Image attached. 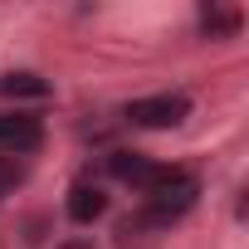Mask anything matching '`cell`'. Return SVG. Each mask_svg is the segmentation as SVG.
Instances as JSON below:
<instances>
[{"label":"cell","mask_w":249,"mask_h":249,"mask_svg":"<svg viewBox=\"0 0 249 249\" xmlns=\"http://www.w3.org/2000/svg\"><path fill=\"white\" fill-rule=\"evenodd\" d=\"M196 200H200V181H196V176H191L186 186L166 191V196H147L127 220H117V239H122V244H132L137 234H166V230H171V225H176Z\"/></svg>","instance_id":"cell-1"},{"label":"cell","mask_w":249,"mask_h":249,"mask_svg":"<svg viewBox=\"0 0 249 249\" xmlns=\"http://www.w3.org/2000/svg\"><path fill=\"white\" fill-rule=\"evenodd\" d=\"M107 166H112V176H117V181L137 186V191H142V200H147V196H166V191H176V186H186V181H191V171L166 166V161H152V157H142V152H112V157H107Z\"/></svg>","instance_id":"cell-2"},{"label":"cell","mask_w":249,"mask_h":249,"mask_svg":"<svg viewBox=\"0 0 249 249\" xmlns=\"http://www.w3.org/2000/svg\"><path fill=\"white\" fill-rule=\"evenodd\" d=\"M122 117L142 132H166V127H181L191 117V98L186 93H152V98H132L122 107Z\"/></svg>","instance_id":"cell-3"},{"label":"cell","mask_w":249,"mask_h":249,"mask_svg":"<svg viewBox=\"0 0 249 249\" xmlns=\"http://www.w3.org/2000/svg\"><path fill=\"white\" fill-rule=\"evenodd\" d=\"M44 147V122L35 112H0V157H25Z\"/></svg>","instance_id":"cell-4"},{"label":"cell","mask_w":249,"mask_h":249,"mask_svg":"<svg viewBox=\"0 0 249 249\" xmlns=\"http://www.w3.org/2000/svg\"><path fill=\"white\" fill-rule=\"evenodd\" d=\"M64 210H69V220H73V225H93V220H103V215H107V196H103V186L78 181V186L69 191Z\"/></svg>","instance_id":"cell-5"},{"label":"cell","mask_w":249,"mask_h":249,"mask_svg":"<svg viewBox=\"0 0 249 249\" xmlns=\"http://www.w3.org/2000/svg\"><path fill=\"white\" fill-rule=\"evenodd\" d=\"M54 93V83L49 78H39V73H30V69H10V73H0V98H49Z\"/></svg>","instance_id":"cell-6"},{"label":"cell","mask_w":249,"mask_h":249,"mask_svg":"<svg viewBox=\"0 0 249 249\" xmlns=\"http://www.w3.org/2000/svg\"><path fill=\"white\" fill-rule=\"evenodd\" d=\"M25 181V161H15V157H0V200H5L15 186Z\"/></svg>","instance_id":"cell-7"},{"label":"cell","mask_w":249,"mask_h":249,"mask_svg":"<svg viewBox=\"0 0 249 249\" xmlns=\"http://www.w3.org/2000/svg\"><path fill=\"white\" fill-rule=\"evenodd\" d=\"M234 25H239V15H230V10H205V30H210V35H215V30L230 35Z\"/></svg>","instance_id":"cell-8"},{"label":"cell","mask_w":249,"mask_h":249,"mask_svg":"<svg viewBox=\"0 0 249 249\" xmlns=\"http://www.w3.org/2000/svg\"><path fill=\"white\" fill-rule=\"evenodd\" d=\"M54 249H93V239H64V244H54Z\"/></svg>","instance_id":"cell-9"}]
</instances>
